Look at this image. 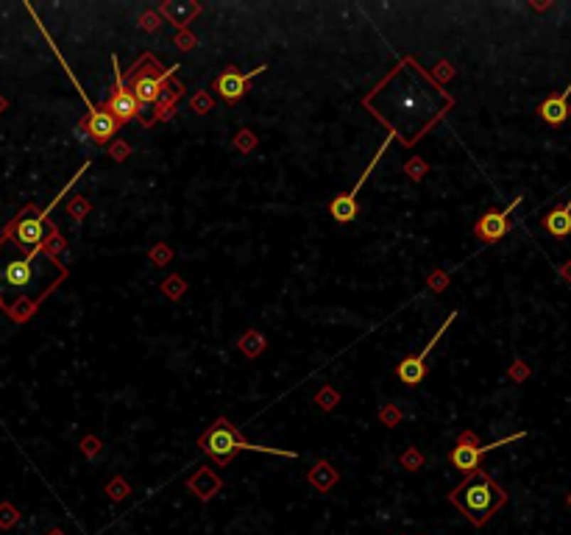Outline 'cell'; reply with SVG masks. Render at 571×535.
<instances>
[{"label": "cell", "instance_id": "cell-14", "mask_svg": "<svg viewBox=\"0 0 571 535\" xmlns=\"http://www.w3.org/2000/svg\"><path fill=\"white\" fill-rule=\"evenodd\" d=\"M569 95H571V84L560 92V95H552V98H546L540 103V109H538V115L549 123V126H560V123H566V117L571 115L569 109Z\"/></svg>", "mask_w": 571, "mask_h": 535}, {"label": "cell", "instance_id": "cell-18", "mask_svg": "<svg viewBox=\"0 0 571 535\" xmlns=\"http://www.w3.org/2000/svg\"><path fill=\"white\" fill-rule=\"evenodd\" d=\"M237 346H240V351H242L248 360H254V357H260V351L265 349V337L257 332V329H251V332L242 334V340H240Z\"/></svg>", "mask_w": 571, "mask_h": 535}, {"label": "cell", "instance_id": "cell-21", "mask_svg": "<svg viewBox=\"0 0 571 535\" xmlns=\"http://www.w3.org/2000/svg\"><path fill=\"white\" fill-rule=\"evenodd\" d=\"M106 494H109V499L112 502H120L126 494H129V485H126L123 480H112V482L106 485Z\"/></svg>", "mask_w": 571, "mask_h": 535}, {"label": "cell", "instance_id": "cell-11", "mask_svg": "<svg viewBox=\"0 0 571 535\" xmlns=\"http://www.w3.org/2000/svg\"><path fill=\"white\" fill-rule=\"evenodd\" d=\"M156 67H154V70H151V67H148V70H139V73L134 75L132 92H134V98L139 106H154V103L159 100V95H162V87L168 84V75L173 73V70H168V73H156Z\"/></svg>", "mask_w": 571, "mask_h": 535}, {"label": "cell", "instance_id": "cell-17", "mask_svg": "<svg viewBox=\"0 0 571 535\" xmlns=\"http://www.w3.org/2000/svg\"><path fill=\"white\" fill-rule=\"evenodd\" d=\"M198 11H201L198 3H165L162 6V14H168L173 26H187Z\"/></svg>", "mask_w": 571, "mask_h": 535}, {"label": "cell", "instance_id": "cell-12", "mask_svg": "<svg viewBox=\"0 0 571 535\" xmlns=\"http://www.w3.org/2000/svg\"><path fill=\"white\" fill-rule=\"evenodd\" d=\"M187 488L198 497V499L206 504V502L212 499L215 494H220V488H223V480L215 474V468H209V466H201L190 480H187Z\"/></svg>", "mask_w": 571, "mask_h": 535}, {"label": "cell", "instance_id": "cell-31", "mask_svg": "<svg viewBox=\"0 0 571 535\" xmlns=\"http://www.w3.org/2000/svg\"><path fill=\"white\" fill-rule=\"evenodd\" d=\"M566 268H569V276H571V263H569V265H566Z\"/></svg>", "mask_w": 571, "mask_h": 535}, {"label": "cell", "instance_id": "cell-26", "mask_svg": "<svg viewBox=\"0 0 571 535\" xmlns=\"http://www.w3.org/2000/svg\"><path fill=\"white\" fill-rule=\"evenodd\" d=\"M407 173H410V176L418 181V179L427 173V165H424V162H421V165H418V162H410V165H407Z\"/></svg>", "mask_w": 571, "mask_h": 535}, {"label": "cell", "instance_id": "cell-10", "mask_svg": "<svg viewBox=\"0 0 571 535\" xmlns=\"http://www.w3.org/2000/svg\"><path fill=\"white\" fill-rule=\"evenodd\" d=\"M260 73H265V65L254 67L251 73H237V70H226V73H220L218 78H215V84H212V90L220 95L223 100H229V103H235L240 100L248 90H251V78L254 75H260Z\"/></svg>", "mask_w": 571, "mask_h": 535}, {"label": "cell", "instance_id": "cell-15", "mask_svg": "<svg viewBox=\"0 0 571 535\" xmlns=\"http://www.w3.org/2000/svg\"><path fill=\"white\" fill-rule=\"evenodd\" d=\"M543 229L549 234H555V237H566L571 234V198L563 203V206H557V209H552L546 218H543Z\"/></svg>", "mask_w": 571, "mask_h": 535}, {"label": "cell", "instance_id": "cell-8", "mask_svg": "<svg viewBox=\"0 0 571 535\" xmlns=\"http://www.w3.org/2000/svg\"><path fill=\"white\" fill-rule=\"evenodd\" d=\"M518 203H521V196L510 201V206L502 209V212H485V215L474 223L476 240H482V243H499L504 234L510 232V215H513V209H516Z\"/></svg>", "mask_w": 571, "mask_h": 535}, {"label": "cell", "instance_id": "cell-23", "mask_svg": "<svg viewBox=\"0 0 571 535\" xmlns=\"http://www.w3.org/2000/svg\"><path fill=\"white\" fill-rule=\"evenodd\" d=\"M181 287H184V282H181V279H168V282H165V293H168L170 299H178V296L184 293Z\"/></svg>", "mask_w": 571, "mask_h": 535}, {"label": "cell", "instance_id": "cell-19", "mask_svg": "<svg viewBox=\"0 0 571 535\" xmlns=\"http://www.w3.org/2000/svg\"><path fill=\"white\" fill-rule=\"evenodd\" d=\"M181 90H184L181 84H170V81H168V84L162 87V95H159V100H156V106H159V109H162V112L168 115L170 106H173L176 100L181 98Z\"/></svg>", "mask_w": 571, "mask_h": 535}, {"label": "cell", "instance_id": "cell-16", "mask_svg": "<svg viewBox=\"0 0 571 535\" xmlns=\"http://www.w3.org/2000/svg\"><path fill=\"white\" fill-rule=\"evenodd\" d=\"M337 482V471L326 460H318L315 468L309 471V485L318 491V494H329L332 488H335Z\"/></svg>", "mask_w": 571, "mask_h": 535}, {"label": "cell", "instance_id": "cell-27", "mask_svg": "<svg viewBox=\"0 0 571 535\" xmlns=\"http://www.w3.org/2000/svg\"><path fill=\"white\" fill-rule=\"evenodd\" d=\"M81 449H84V452H87V455H90V457H92V455H98V446H95V440H92V438H90V440H87V438H84V443H81Z\"/></svg>", "mask_w": 571, "mask_h": 535}, {"label": "cell", "instance_id": "cell-20", "mask_svg": "<svg viewBox=\"0 0 571 535\" xmlns=\"http://www.w3.org/2000/svg\"><path fill=\"white\" fill-rule=\"evenodd\" d=\"M20 524V513L11 502H0V530H11Z\"/></svg>", "mask_w": 571, "mask_h": 535}, {"label": "cell", "instance_id": "cell-1", "mask_svg": "<svg viewBox=\"0 0 571 535\" xmlns=\"http://www.w3.org/2000/svg\"><path fill=\"white\" fill-rule=\"evenodd\" d=\"M62 237L53 234L45 245L34 251L14 257V260H0V309L23 324L36 312L39 301L48 299L56 285L68 276V268L56 260V251L62 248Z\"/></svg>", "mask_w": 571, "mask_h": 535}, {"label": "cell", "instance_id": "cell-6", "mask_svg": "<svg viewBox=\"0 0 571 535\" xmlns=\"http://www.w3.org/2000/svg\"><path fill=\"white\" fill-rule=\"evenodd\" d=\"M390 139H393V134H388V139H385V142H382V145H379V151H376V157H373V159H370V165L365 167V170H363V176H360V179H357V184H354V187H351V190H348V193H343V196H337V198L332 201V203H329V215H332V218H335L337 223H351V221H354V218H357V212H360V209H357V196H360V190H363V184H365V181H368L370 170H373V167L379 165V159H382V157H385V151H388V145H390Z\"/></svg>", "mask_w": 571, "mask_h": 535}, {"label": "cell", "instance_id": "cell-25", "mask_svg": "<svg viewBox=\"0 0 571 535\" xmlns=\"http://www.w3.org/2000/svg\"><path fill=\"white\" fill-rule=\"evenodd\" d=\"M84 209H90V203L84 198H73V203H70V212L75 215V218H81L84 215Z\"/></svg>", "mask_w": 571, "mask_h": 535}, {"label": "cell", "instance_id": "cell-30", "mask_svg": "<svg viewBox=\"0 0 571 535\" xmlns=\"http://www.w3.org/2000/svg\"><path fill=\"white\" fill-rule=\"evenodd\" d=\"M3 243H6V240H3V234H0V245H3Z\"/></svg>", "mask_w": 571, "mask_h": 535}, {"label": "cell", "instance_id": "cell-2", "mask_svg": "<svg viewBox=\"0 0 571 535\" xmlns=\"http://www.w3.org/2000/svg\"><path fill=\"white\" fill-rule=\"evenodd\" d=\"M449 502L469 519L474 527H485V524L493 519V513L507 502V491H504L491 474H485V471L479 468L474 477L463 480V482L449 494Z\"/></svg>", "mask_w": 571, "mask_h": 535}, {"label": "cell", "instance_id": "cell-3", "mask_svg": "<svg viewBox=\"0 0 571 535\" xmlns=\"http://www.w3.org/2000/svg\"><path fill=\"white\" fill-rule=\"evenodd\" d=\"M203 452L218 463V466H226L232 463L237 452H262V455H276V457H296V452H287V449H276V446H257V443H248L242 435L237 433L235 427L226 421V418H218L198 440Z\"/></svg>", "mask_w": 571, "mask_h": 535}, {"label": "cell", "instance_id": "cell-7", "mask_svg": "<svg viewBox=\"0 0 571 535\" xmlns=\"http://www.w3.org/2000/svg\"><path fill=\"white\" fill-rule=\"evenodd\" d=\"M457 318V312H452L446 321H443V327L435 332V337L427 343V349L421 351V354H410V357H404L402 363L396 366V376L402 379L404 385H418V382H424V376H427V360H429V351L435 349V343L446 334V329L452 327V321Z\"/></svg>", "mask_w": 571, "mask_h": 535}, {"label": "cell", "instance_id": "cell-24", "mask_svg": "<svg viewBox=\"0 0 571 535\" xmlns=\"http://www.w3.org/2000/svg\"><path fill=\"white\" fill-rule=\"evenodd\" d=\"M193 109H196L198 115H206V112L212 109V100L206 98V95H198V98H193Z\"/></svg>", "mask_w": 571, "mask_h": 535}, {"label": "cell", "instance_id": "cell-5", "mask_svg": "<svg viewBox=\"0 0 571 535\" xmlns=\"http://www.w3.org/2000/svg\"><path fill=\"white\" fill-rule=\"evenodd\" d=\"M521 438H524V433H516V435H510V438L496 440V443L482 446V443H476V435L474 433H463L457 438V446L449 452V463L454 466V471L463 474V480H469V477H474V474L479 471V460H482L485 452H493V449L507 446V443H513V440H521Z\"/></svg>", "mask_w": 571, "mask_h": 535}, {"label": "cell", "instance_id": "cell-22", "mask_svg": "<svg viewBox=\"0 0 571 535\" xmlns=\"http://www.w3.org/2000/svg\"><path fill=\"white\" fill-rule=\"evenodd\" d=\"M402 463L407 466V471H415V468L424 466V457H421V455H418L415 449H410V452H407V455L402 457Z\"/></svg>", "mask_w": 571, "mask_h": 535}, {"label": "cell", "instance_id": "cell-28", "mask_svg": "<svg viewBox=\"0 0 571 535\" xmlns=\"http://www.w3.org/2000/svg\"><path fill=\"white\" fill-rule=\"evenodd\" d=\"M45 535H68L65 530H50V533H45Z\"/></svg>", "mask_w": 571, "mask_h": 535}, {"label": "cell", "instance_id": "cell-4", "mask_svg": "<svg viewBox=\"0 0 571 535\" xmlns=\"http://www.w3.org/2000/svg\"><path fill=\"white\" fill-rule=\"evenodd\" d=\"M65 190H68V187H65ZM65 190L59 193V198L65 196ZM59 198H56V201H59ZM56 201H50V203H48L42 212L36 209L34 203H31V206H26V209H23V212H20V215H17V218H14V221L6 226L3 240H6V243L11 240V243H14L20 251H26V254H28V251H34V248H39V245H45V243H48L53 234H59L56 229H53V223L48 221V218H50V212H53V206H56Z\"/></svg>", "mask_w": 571, "mask_h": 535}, {"label": "cell", "instance_id": "cell-32", "mask_svg": "<svg viewBox=\"0 0 571 535\" xmlns=\"http://www.w3.org/2000/svg\"><path fill=\"white\" fill-rule=\"evenodd\" d=\"M569 507H571V494H569Z\"/></svg>", "mask_w": 571, "mask_h": 535}, {"label": "cell", "instance_id": "cell-29", "mask_svg": "<svg viewBox=\"0 0 571 535\" xmlns=\"http://www.w3.org/2000/svg\"><path fill=\"white\" fill-rule=\"evenodd\" d=\"M3 109H6V98H3V95H0V112H3Z\"/></svg>", "mask_w": 571, "mask_h": 535}, {"label": "cell", "instance_id": "cell-9", "mask_svg": "<svg viewBox=\"0 0 571 535\" xmlns=\"http://www.w3.org/2000/svg\"><path fill=\"white\" fill-rule=\"evenodd\" d=\"M103 109H106L112 117H117L120 123H129V120H134L137 115H139V103H137L134 92L126 90L123 75H120V67H117V59H114V95L103 103Z\"/></svg>", "mask_w": 571, "mask_h": 535}, {"label": "cell", "instance_id": "cell-13", "mask_svg": "<svg viewBox=\"0 0 571 535\" xmlns=\"http://www.w3.org/2000/svg\"><path fill=\"white\" fill-rule=\"evenodd\" d=\"M120 129V120L112 117L106 109H90V120H87V132L95 142H109Z\"/></svg>", "mask_w": 571, "mask_h": 535}]
</instances>
